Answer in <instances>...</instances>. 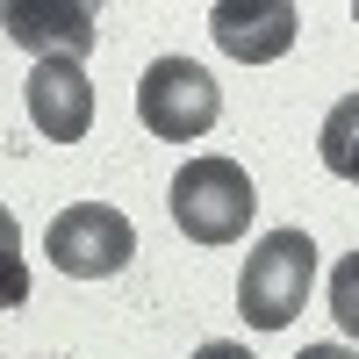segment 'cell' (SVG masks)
Here are the masks:
<instances>
[{"mask_svg":"<svg viewBox=\"0 0 359 359\" xmlns=\"http://www.w3.org/2000/svg\"><path fill=\"white\" fill-rule=\"evenodd\" d=\"M309 280H316L309 230H266L245 252V273H237V316L252 331H287L309 302Z\"/></svg>","mask_w":359,"mask_h":359,"instance_id":"obj_1","label":"cell"},{"mask_svg":"<svg viewBox=\"0 0 359 359\" xmlns=\"http://www.w3.org/2000/svg\"><path fill=\"white\" fill-rule=\"evenodd\" d=\"M165 201H172V223L187 230L194 245H237V237H245V223H252V208H259L252 172L237 165V158H223V151L187 158Z\"/></svg>","mask_w":359,"mask_h":359,"instance_id":"obj_2","label":"cell"},{"mask_svg":"<svg viewBox=\"0 0 359 359\" xmlns=\"http://www.w3.org/2000/svg\"><path fill=\"white\" fill-rule=\"evenodd\" d=\"M223 115V86L208 79L194 57H151L137 79V123L165 137V144H187V137H208Z\"/></svg>","mask_w":359,"mask_h":359,"instance_id":"obj_3","label":"cell"},{"mask_svg":"<svg viewBox=\"0 0 359 359\" xmlns=\"http://www.w3.org/2000/svg\"><path fill=\"white\" fill-rule=\"evenodd\" d=\"M43 252H50L57 273H72V280H108V273H123V266H130L137 230H130L123 208H108V201H79V208H65V216H50Z\"/></svg>","mask_w":359,"mask_h":359,"instance_id":"obj_4","label":"cell"},{"mask_svg":"<svg viewBox=\"0 0 359 359\" xmlns=\"http://www.w3.org/2000/svg\"><path fill=\"white\" fill-rule=\"evenodd\" d=\"M0 29L8 43H22L29 57H79L94 50V8L86 0H0Z\"/></svg>","mask_w":359,"mask_h":359,"instance_id":"obj_5","label":"cell"},{"mask_svg":"<svg viewBox=\"0 0 359 359\" xmlns=\"http://www.w3.org/2000/svg\"><path fill=\"white\" fill-rule=\"evenodd\" d=\"M29 123H36L50 144H79L94 130V79H86L79 57H43L29 65Z\"/></svg>","mask_w":359,"mask_h":359,"instance_id":"obj_6","label":"cell"},{"mask_svg":"<svg viewBox=\"0 0 359 359\" xmlns=\"http://www.w3.org/2000/svg\"><path fill=\"white\" fill-rule=\"evenodd\" d=\"M294 22H302L294 0H223V8L208 15L216 43L237 57V65H273V57L294 43Z\"/></svg>","mask_w":359,"mask_h":359,"instance_id":"obj_7","label":"cell"},{"mask_svg":"<svg viewBox=\"0 0 359 359\" xmlns=\"http://www.w3.org/2000/svg\"><path fill=\"white\" fill-rule=\"evenodd\" d=\"M316 158H323V172H338V180H352V187H359V94H345L331 115H323Z\"/></svg>","mask_w":359,"mask_h":359,"instance_id":"obj_8","label":"cell"},{"mask_svg":"<svg viewBox=\"0 0 359 359\" xmlns=\"http://www.w3.org/2000/svg\"><path fill=\"white\" fill-rule=\"evenodd\" d=\"M22 302H29V259H22L15 208L0 201V309H22Z\"/></svg>","mask_w":359,"mask_h":359,"instance_id":"obj_9","label":"cell"},{"mask_svg":"<svg viewBox=\"0 0 359 359\" xmlns=\"http://www.w3.org/2000/svg\"><path fill=\"white\" fill-rule=\"evenodd\" d=\"M331 316H338L345 338H359V252H345L331 266Z\"/></svg>","mask_w":359,"mask_h":359,"instance_id":"obj_10","label":"cell"},{"mask_svg":"<svg viewBox=\"0 0 359 359\" xmlns=\"http://www.w3.org/2000/svg\"><path fill=\"white\" fill-rule=\"evenodd\" d=\"M194 359H252V352H245V345H230V338H216V345H201Z\"/></svg>","mask_w":359,"mask_h":359,"instance_id":"obj_11","label":"cell"},{"mask_svg":"<svg viewBox=\"0 0 359 359\" xmlns=\"http://www.w3.org/2000/svg\"><path fill=\"white\" fill-rule=\"evenodd\" d=\"M294 359H359V352H345V345H302Z\"/></svg>","mask_w":359,"mask_h":359,"instance_id":"obj_12","label":"cell"},{"mask_svg":"<svg viewBox=\"0 0 359 359\" xmlns=\"http://www.w3.org/2000/svg\"><path fill=\"white\" fill-rule=\"evenodd\" d=\"M352 15H359V8H352Z\"/></svg>","mask_w":359,"mask_h":359,"instance_id":"obj_13","label":"cell"}]
</instances>
